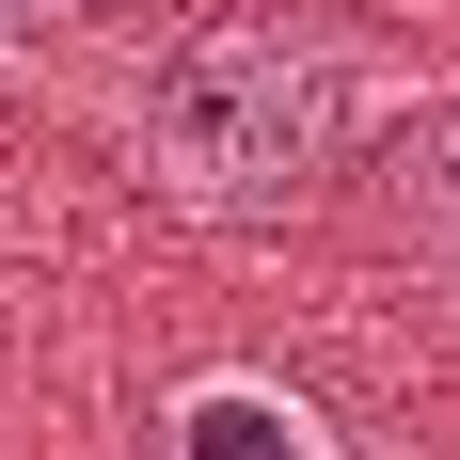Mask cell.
<instances>
[{
	"label": "cell",
	"instance_id": "obj_1",
	"mask_svg": "<svg viewBox=\"0 0 460 460\" xmlns=\"http://www.w3.org/2000/svg\"><path fill=\"white\" fill-rule=\"evenodd\" d=\"M349 111H366L349 32H318V16H207L143 80V175L190 223H270V207H302L349 159Z\"/></svg>",
	"mask_w": 460,
	"mask_h": 460
},
{
	"label": "cell",
	"instance_id": "obj_2",
	"mask_svg": "<svg viewBox=\"0 0 460 460\" xmlns=\"http://www.w3.org/2000/svg\"><path fill=\"white\" fill-rule=\"evenodd\" d=\"M381 238H397V270H413V286L460 302V111L397 143V175H381Z\"/></svg>",
	"mask_w": 460,
	"mask_h": 460
},
{
	"label": "cell",
	"instance_id": "obj_4",
	"mask_svg": "<svg viewBox=\"0 0 460 460\" xmlns=\"http://www.w3.org/2000/svg\"><path fill=\"white\" fill-rule=\"evenodd\" d=\"M0 16H16V0H0Z\"/></svg>",
	"mask_w": 460,
	"mask_h": 460
},
{
	"label": "cell",
	"instance_id": "obj_3",
	"mask_svg": "<svg viewBox=\"0 0 460 460\" xmlns=\"http://www.w3.org/2000/svg\"><path fill=\"white\" fill-rule=\"evenodd\" d=\"M175 460H333V429L286 381H190L175 397Z\"/></svg>",
	"mask_w": 460,
	"mask_h": 460
}]
</instances>
